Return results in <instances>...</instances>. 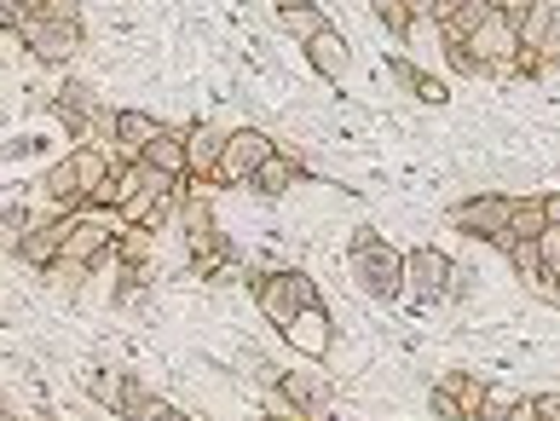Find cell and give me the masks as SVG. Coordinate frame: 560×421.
Listing matches in <instances>:
<instances>
[{
  "label": "cell",
  "instance_id": "1",
  "mask_svg": "<svg viewBox=\"0 0 560 421\" xmlns=\"http://www.w3.org/2000/svg\"><path fill=\"white\" fill-rule=\"evenodd\" d=\"M255 306H260L266 324L289 335V324H301L306 312L324 306V294H318V283L306 278L301 266H283V271H260L255 278Z\"/></svg>",
  "mask_w": 560,
  "mask_h": 421
},
{
  "label": "cell",
  "instance_id": "2",
  "mask_svg": "<svg viewBox=\"0 0 560 421\" xmlns=\"http://www.w3.org/2000/svg\"><path fill=\"white\" fill-rule=\"evenodd\" d=\"M352 278H359V289L376 306H387L405 294V255L393 243H382L370 225H359V237H352Z\"/></svg>",
  "mask_w": 560,
  "mask_h": 421
},
{
  "label": "cell",
  "instance_id": "3",
  "mask_svg": "<svg viewBox=\"0 0 560 421\" xmlns=\"http://www.w3.org/2000/svg\"><path fill=\"white\" fill-rule=\"evenodd\" d=\"M521 65V7H491L468 35V70H514Z\"/></svg>",
  "mask_w": 560,
  "mask_h": 421
},
{
  "label": "cell",
  "instance_id": "4",
  "mask_svg": "<svg viewBox=\"0 0 560 421\" xmlns=\"http://www.w3.org/2000/svg\"><path fill=\"white\" fill-rule=\"evenodd\" d=\"M272 156H278V139L266 128H232L225 133V151H220V167H214V185H248Z\"/></svg>",
  "mask_w": 560,
  "mask_h": 421
},
{
  "label": "cell",
  "instance_id": "5",
  "mask_svg": "<svg viewBox=\"0 0 560 421\" xmlns=\"http://www.w3.org/2000/svg\"><path fill=\"white\" fill-rule=\"evenodd\" d=\"M18 40H24L30 58H40V65H75L81 47H88V35H81V24H70V17H24Z\"/></svg>",
  "mask_w": 560,
  "mask_h": 421
},
{
  "label": "cell",
  "instance_id": "6",
  "mask_svg": "<svg viewBox=\"0 0 560 421\" xmlns=\"http://www.w3.org/2000/svg\"><path fill=\"white\" fill-rule=\"evenodd\" d=\"M549 58H560V7L555 0H526L521 7V65L514 70L549 65Z\"/></svg>",
  "mask_w": 560,
  "mask_h": 421
},
{
  "label": "cell",
  "instance_id": "7",
  "mask_svg": "<svg viewBox=\"0 0 560 421\" xmlns=\"http://www.w3.org/2000/svg\"><path fill=\"white\" fill-rule=\"evenodd\" d=\"M445 278H451V255H440V248H410L405 255V289L417 294V306H440Z\"/></svg>",
  "mask_w": 560,
  "mask_h": 421
},
{
  "label": "cell",
  "instance_id": "8",
  "mask_svg": "<svg viewBox=\"0 0 560 421\" xmlns=\"http://www.w3.org/2000/svg\"><path fill=\"white\" fill-rule=\"evenodd\" d=\"M225 133H232V121H197V128H185V179L214 185V167H220V151H225Z\"/></svg>",
  "mask_w": 560,
  "mask_h": 421
},
{
  "label": "cell",
  "instance_id": "9",
  "mask_svg": "<svg viewBox=\"0 0 560 421\" xmlns=\"http://www.w3.org/2000/svg\"><path fill=\"white\" fill-rule=\"evenodd\" d=\"M509 214H514V197H468V202H456L451 208V225L463 231V237H480V243H491L497 231L509 225Z\"/></svg>",
  "mask_w": 560,
  "mask_h": 421
},
{
  "label": "cell",
  "instance_id": "10",
  "mask_svg": "<svg viewBox=\"0 0 560 421\" xmlns=\"http://www.w3.org/2000/svg\"><path fill=\"white\" fill-rule=\"evenodd\" d=\"M128 162L151 167V174H168V179H185V128H162L151 144H139Z\"/></svg>",
  "mask_w": 560,
  "mask_h": 421
},
{
  "label": "cell",
  "instance_id": "11",
  "mask_svg": "<svg viewBox=\"0 0 560 421\" xmlns=\"http://www.w3.org/2000/svg\"><path fill=\"white\" fill-rule=\"evenodd\" d=\"M65 162L75 167V185H81V208H88V202H93L98 191H105V179H110V167H116V162H110V151H105V144H93V139H81V144H75V151H70Z\"/></svg>",
  "mask_w": 560,
  "mask_h": 421
},
{
  "label": "cell",
  "instance_id": "12",
  "mask_svg": "<svg viewBox=\"0 0 560 421\" xmlns=\"http://www.w3.org/2000/svg\"><path fill=\"white\" fill-rule=\"evenodd\" d=\"M58 237H65V220H35L30 231H18L12 255L24 260L30 271H47V266L58 260Z\"/></svg>",
  "mask_w": 560,
  "mask_h": 421
},
{
  "label": "cell",
  "instance_id": "13",
  "mask_svg": "<svg viewBox=\"0 0 560 421\" xmlns=\"http://www.w3.org/2000/svg\"><path fill=\"white\" fill-rule=\"evenodd\" d=\"M306 65H313L318 75H329V81H341V75L352 70V47H347V35H341V30L313 35V40H306Z\"/></svg>",
  "mask_w": 560,
  "mask_h": 421
},
{
  "label": "cell",
  "instance_id": "14",
  "mask_svg": "<svg viewBox=\"0 0 560 421\" xmlns=\"http://www.w3.org/2000/svg\"><path fill=\"white\" fill-rule=\"evenodd\" d=\"M278 24H283V35L289 40H313V35H324V30H336L329 24V12L324 7H313V0H278Z\"/></svg>",
  "mask_w": 560,
  "mask_h": 421
},
{
  "label": "cell",
  "instance_id": "15",
  "mask_svg": "<svg viewBox=\"0 0 560 421\" xmlns=\"http://www.w3.org/2000/svg\"><path fill=\"white\" fill-rule=\"evenodd\" d=\"M168 121H156V116H144V110H116V121H110V144L121 156H133L139 144H151Z\"/></svg>",
  "mask_w": 560,
  "mask_h": 421
},
{
  "label": "cell",
  "instance_id": "16",
  "mask_svg": "<svg viewBox=\"0 0 560 421\" xmlns=\"http://www.w3.org/2000/svg\"><path fill=\"white\" fill-rule=\"evenodd\" d=\"M549 231V220H544V197H514V214H509V225L497 231V237H521V243H537ZM491 237V243H497Z\"/></svg>",
  "mask_w": 560,
  "mask_h": 421
},
{
  "label": "cell",
  "instance_id": "17",
  "mask_svg": "<svg viewBox=\"0 0 560 421\" xmlns=\"http://www.w3.org/2000/svg\"><path fill=\"white\" fill-rule=\"evenodd\" d=\"M301 179H306V167H295V162H289V156L278 151V156L255 174V179H248V191H260V197H283V191H295Z\"/></svg>",
  "mask_w": 560,
  "mask_h": 421
},
{
  "label": "cell",
  "instance_id": "18",
  "mask_svg": "<svg viewBox=\"0 0 560 421\" xmlns=\"http://www.w3.org/2000/svg\"><path fill=\"white\" fill-rule=\"evenodd\" d=\"M162 405H168V398H156V393H144L133 375L128 382H121V393H116V405H110V416H121V421H151Z\"/></svg>",
  "mask_w": 560,
  "mask_h": 421
},
{
  "label": "cell",
  "instance_id": "19",
  "mask_svg": "<svg viewBox=\"0 0 560 421\" xmlns=\"http://www.w3.org/2000/svg\"><path fill=\"white\" fill-rule=\"evenodd\" d=\"M40 197H52V208H81V185H75V167L70 162H52L47 174H40Z\"/></svg>",
  "mask_w": 560,
  "mask_h": 421
},
{
  "label": "cell",
  "instance_id": "20",
  "mask_svg": "<svg viewBox=\"0 0 560 421\" xmlns=\"http://www.w3.org/2000/svg\"><path fill=\"white\" fill-rule=\"evenodd\" d=\"M440 387L456 398V410H463V421H474V410H480L486 405V382H480V375H463V370H456V375H440Z\"/></svg>",
  "mask_w": 560,
  "mask_h": 421
},
{
  "label": "cell",
  "instance_id": "21",
  "mask_svg": "<svg viewBox=\"0 0 560 421\" xmlns=\"http://www.w3.org/2000/svg\"><path fill=\"white\" fill-rule=\"evenodd\" d=\"M179 214H185L179 225H185V243H191V255H202V248L220 237V231H214V208H209V202H185Z\"/></svg>",
  "mask_w": 560,
  "mask_h": 421
},
{
  "label": "cell",
  "instance_id": "22",
  "mask_svg": "<svg viewBox=\"0 0 560 421\" xmlns=\"http://www.w3.org/2000/svg\"><path fill=\"white\" fill-rule=\"evenodd\" d=\"M370 12H376V24L387 35H417V17L405 12V0H370Z\"/></svg>",
  "mask_w": 560,
  "mask_h": 421
},
{
  "label": "cell",
  "instance_id": "23",
  "mask_svg": "<svg viewBox=\"0 0 560 421\" xmlns=\"http://www.w3.org/2000/svg\"><path fill=\"white\" fill-rule=\"evenodd\" d=\"M278 393L301 398V405H329V387L318 382V375H278Z\"/></svg>",
  "mask_w": 560,
  "mask_h": 421
},
{
  "label": "cell",
  "instance_id": "24",
  "mask_svg": "<svg viewBox=\"0 0 560 421\" xmlns=\"http://www.w3.org/2000/svg\"><path fill=\"white\" fill-rule=\"evenodd\" d=\"M405 93L422 98V104H451V87H445V81H433V75H422V65H417V75H410Z\"/></svg>",
  "mask_w": 560,
  "mask_h": 421
},
{
  "label": "cell",
  "instance_id": "25",
  "mask_svg": "<svg viewBox=\"0 0 560 421\" xmlns=\"http://www.w3.org/2000/svg\"><path fill=\"white\" fill-rule=\"evenodd\" d=\"M509 405H514V393H503V387H491V393H486V405L474 410V421H509Z\"/></svg>",
  "mask_w": 560,
  "mask_h": 421
},
{
  "label": "cell",
  "instance_id": "26",
  "mask_svg": "<svg viewBox=\"0 0 560 421\" xmlns=\"http://www.w3.org/2000/svg\"><path fill=\"white\" fill-rule=\"evenodd\" d=\"M468 289H474V271H463V266L451 260V278H445V301H463Z\"/></svg>",
  "mask_w": 560,
  "mask_h": 421
},
{
  "label": "cell",
  "instance_id": "27",
  "mask_svg": "<svg viewBox=\"0 0 560 421\" xmlns=\"http://www.w3.org/2000/svg\"><path fill=\"white\" fill-rule=\"evenodd\" d=\"M428 405H433V416H440V421H463V410H456V398H451L445 387H433Z\"/></svg>",
  "mask_w": 560,
  "mask_h": 421
},
{
  "label": "cell",
  "instance_id": "28",
  "mask_svg": "<svg viewBox=\"0 0 560 421\" xmlns=\"http://www.w3.org/2000/svg\"><path fill=\"white\" fill-rule=\"evenodd\" d=\"M47 17H70V24H81V0H47Z\"/></svg>",
  "mask_w": 560,
  "mask_h": 421
},
{
  "label": "cell",
  "instance_id": "29",
  "mask_svg": "<svg viewBox=\"0 0 560 421\" xmlns=\"http://www.w3.org/2000/svg\"><path fill=\"white\" fill-rule=\"evenodd\" d=\"M0 30H24V12H18V0H0Z\"/></svg>",
  "mask_w": 560,
  "mask_h": 421
},
{
  "label": "cell",
  "instance_id": "30",
  "mask_svg": "<svg viewBox=\"0 0 560 421\" xmlns=\"http://www.w3.org/2000/svg\"><path fill=\"white\" fill-rule=\"evenodd\" d=\"M509 421H544V416H537V398H514V405H509Z\"/></svg>",
  "mask_w": 560,
  "mask_h": 421
},
{
  "label": "cell",
  "instance_id": "31",
  "mask_svg": "<svg viewBox=\"0 0 560 421\" xmlns=\"http://www.w3.org/2000/svg\"><path fill=\"white\" fill-rule=\"evenodd\" d=\"M537 416H544V421H560V393H544V398H537Z\"/></svg>",
  "mask_w": 560,
  "mask_h": 421
},
{
  "label": "cell",
  "instance_id": "32",
  "mask_svg": "<svg viewBox=\"0 0 560 421\" xmlns=\"http://www.w3.org/2000/svg\"><path fill=\"white\" fill-rule=\"evenodd\" d=\"M544 220H549V231H560V191L544 197Z\"/></svg>",
  "mask_w": 560,
  "mask_h": 421
},
{
  "label": "cell",
  "instance_id": "33",
  "mask_svg": "<svg viewBox=\"0 0 560 421\" xmlns=\"http://www.w3.org/2000/svg\"><path fill=\"white\" fill-rule=\"evenodd\" d=\"M405 12L417 17V24H428V12H433V0H405Z\"/></svg>",
  "mask_w": 560,
  "mask_h": 421
},
{
  "label": "cell",
  "instance_id": "34",
  "mask_svg": "<svg viewBox=\"0 0 560 421\" xmlns=\"http://www.w3.org/2000/svg\"><path fill=\"white\" fill-rule=\"evenodd\" d=\"M18 12H24V17H47V0H18Z\"/></svg>",
  "mask_w": 560,
  "mask_h": 421
},
{
  "label": "cell",
  "instance_id": "35",
  "mask_svg": "<svg viewBox=\"0 0 560 421\" xmlns=\"http://www.w3.org/2000/svg\"><path fill=\"white\" fill-rule=\"evenodd\" d=\"M151 421H191V416H185V410H179V405H162V410H156V416H151Z\"/></svg>",
  "mask_w": 560,
  "mask_h": 421
},
{
  "label": "cell",
  "instance_id": "36",
  "mask_svg": "<svg viewBox=\"0 0 560 421\" xmlns=\"http://www.w3.org/2000/svg\"><path fill=\"white\" fill-rule=\"evenodd\" d=\"M260 421H301L295 410H272V416H260Z\"/></svg>",
  "mask_w": 560,
  "mask_h": 421
},
{
  "label": "cell",
  "instance_id": "37",
  "mask_svg": "<svg viewBox=\"0 0 560 421\" xmlns=\"http://www.w3.org/2000/svg\"><path fill=\"white\" fill-rule=\"evenodd\" d=\"M0 421H18V416H12V410H0Z\"/></svg>",
  "mask_w": 560,
  "mask_h": 421
}]
</instances>
